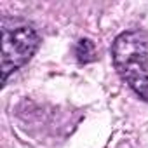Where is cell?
Wrapping results in <instances>:
<instances>
[{
    "mask_svg": "<svg viewBox=\"0 0 148 148\" xmlns=\"http://www.w3.org/2000/svg\"><path fill=\"white\" fill-rule=\"evenodd\" d=\"M113 64L120 79L143 99L148 101V38L141 32H124L112 45Z\"/></svg>",
    "mask_w": 148,
    "mask_h": 148,
    "instance_id": "6da1fadb",
    "label": "cell"
},
{
    "mask_svg": "<svg viewBox=\"0 0 148 148\" xmlns=\"http://www.w3.org/2000/svg\"><path fill=\"white\" fill-rule=\"evenodd\" d=\"M75 56L79 63H91L96 59V47L89 38H80L75 45Z\"/></svg>",
    "mask_w": 148,
    "mask_h": 148,
    "instance_id": "3957f363",
    "label": "cell"
},
{
    "mask_svg": "<svg viewBox=\"0 0 148 148\" xmlns=\"http://www.w3.org/2000/svg\"><path fill=\"white\" fill-rule=\"evenodd\" d=\"M40 37L37 30L21 21L7 19L2 21V77L4 84L9 75L18 71L38 49Z\"/></svg>",
    "mask_w": 148,
    "mask_h": 148,
    "instance_id": "7a4b0ae2",
    "label": "cell"
}]
</instances>
